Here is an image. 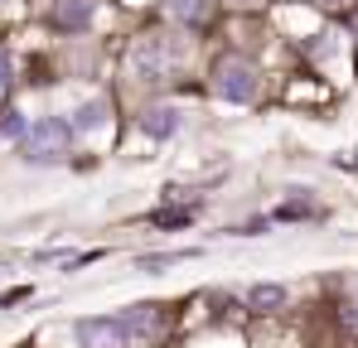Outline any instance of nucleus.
Returning a JSON list of instances; mask_svg holds the SVG:
<instances>
[{
  "instance_id": "20e7f679",
  "label": "nucleus",
  "mask_w": 358,
  "mask_h": 348,
  "mask_svg": "<svg viewBox=\"0 0 358 348\" xmlns=\"http://www.w3.org/2000/svg\"><path fill=\"white\" fill-rule=\"evenodd\" d=\"M213 82H218V97H228V102H238V107L257 97V73H252V63H242V58H223L218 73H213Z\"/></svg>"
},
{
  "instance_id": "6e6552de",
  "label": "nucleus",
  "mask_w": 358,
  "mask_h": 348,
  "mask_svg": "<svg viewBox=\"0 0 358 348\" xmlns=\"http://www.w3.org/2000/svg\"><path fill=\"white\" fill-rule=\"evenodd\" d=\"M73 126H78V131H97V126H107V107H102V102H87V107H78Z\"/></svg>"
},
{
  "instance_id": "9d476101",
  "label": "nucleus",
  "mask_w": 358,
  "mask_h": 348,
  "mask_svg": "<svg viewBox=\"0 0 358 348\" xmlns=\"http://www.w3.org/2000/svg\"><path fill=\"white\" fill-rule=\"evenodd\" d=\"M0 136H5V140H24V136H29V121L15 116V112H5L0 116Z\"/></svg>"
},
{
  "instance_id": "ddd939ff",
  "label": "nucleus",
  "mask_w": 358,
  "mask_h": 348,
  "mask_svg": "<svg viewBox=\"0 0 358 348\" xmlns=\"http://www.w3.org/2000/svg\"><path fill=\"white\" fill-rule=\"evenodd\" d=\"M320 5H339V0H320Z\"/></svg>"
},
{
  "instance_id": "0eeeda50",
  "label": "nucleus",
  "mask_w": 358,
  "mask_h": 348,
  "mask_svg": "<svg viewBox=\"0 0 358 348\" xmlns=\"http://www.w3.org/2000/svg\"><path fill=\"white\" fill-rule=\"evenodd\" d=\"M87 20H92V0H59L63 29H87Z\"/></svg>"
},
{
  "instance_id": "1a4fd4ad",
  "label": "nucleus",
  "mask_w": 358,
  "mask_h": 348,
  "mask_svg": "<svg viewBox=\"0 0 358 348\" xmlns=\"http://www.w3.org/2000/svg\"><path fill=\"white\" fill-rule=\"evenodd\" d=\"M252 310H276V305H286V290L281 286H252Z\"/></svg>"
},
{
  "instance_id": "f8f14e48",
  "label": "nucleus",
  "mask_w": 358,
  "mask_h": 348,
  "mask_svg": "<svg viewBox=\"0 0 358 348\" xmlns=\"http://www.w3.org/2000/svg\"><path fill=\"white\" fill-rule=\"evenodd\" d=\"M10 82V63H5V54H0V87Z\"/></svg>"
},
{
  "instance_id": "f03ea898",
  "label": "nucleus",
  "mask_w": 358,
  "mask_h": 348,
  "mask_svg": "<svg viewBox=\"0 0 358 348\" xmlns=\"http://www.w3.org/2000/svg\"><path fill=\"white\" fill-rule=\"evenodd\" d=\"M73 136H78V126H73V121H63V116H44V121H29V136L20 140V150H24V160L49 165V160L68 155Z\"/></svg>"
},
{
  "instance_id": "9b49d317",
  "label": "nucleus",
  "mask_w": 358,
  "mask_h": 348,
  "mask_svg": "<svg viewBox=\"0 0 358 348\" xmlns=\"http://www.w3.org/2000/svg\"><path fill=\"white\" fill-rule=\"evenodd\" d=\"M189 218H194V213H160L155 223H160V228H179V223H189Z\"/></svg>"
},
{
  "instance_id": "423d86ee",
  "label": "nucleus",
  "mask_w": 358,
  "mask_h": 348,
  "mask_svg": "<svg viewBox=\"0 0 358 348\" xmlns=\"http://www.w3.org/2000/svg\"><path fill=\"white\" fill-rule=\"evenodd\" d=\"M165 5H170V20H179V24H203L213 0H165Z\"/></svg>"
},
{
  "instance_id": "39448f33",
  "label": "nucleus",
  "mask_w": 358,
  "mask_h": 348,
  "mask_svg": "<svg viewBox=\"0 0 358 348\" xmlns=\"http://www.w3.org/2000/svg\"><path fill=\"white\" fill-rule=\"evenodd\" d=\"M141 131H145L150 140H170L179 131V112L175 107H150V112L141 116Z\"/></svg>"
},
{
  "instance_id": "f257e3e1",
  "label": "nucleus",
  "mask_w": 358,
  "mask_h": 348,
  "mask_svg": "<svg viewBox=\"0 0 358 348\" xmlns=\"http://www.w3.org/2000/svg\"><path fill=\"white\" fill-rule=\"evenodd\" d=\"M155 310H126V314H107V319H83L78 324V344L83 348H126L131 339L155 334Z\"/></svg>"
},
{
  "instance_id": "7ed1b4c3",
  "label": "nucleus",
  "mask_w": 358,
  "mask_h": 348,
  "mask_svg": "<svg viewBox=\"0 0 358 348\" xmlns=\"http://www.w3.org/2000/svg\"><path fill=\"white\" fill-rule=\"evenodd\" d=\"M136 73L141 78H165V73H175V68H184V44H179L175 34H150V39H141L136 44Z\"/></svg>"
}]
</instances>
